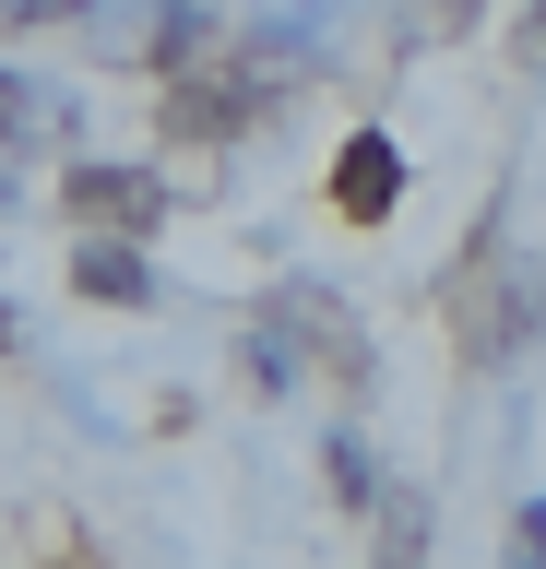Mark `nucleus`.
Here are the masks:
<instances>
[{
    "mask_svg": "<svg viewBox=\"0 0 546 569\" xmlns=\"http://www.w3.org/2000/svg\"><path fill=\"white\" fill-rule=\"evenodd\" d=\"M321 462H332V498H345V510H380V462H368V439H357V427H332V439H321Z\"/></svg>",
    "mask_w": 546,
    "mask_h": 569,
    "instance_id": "6",
    "label": "nucleus"
},
{
    "mask_svg": "<svg viewBox=\"0 0 546 569\" xmlns=\"http://www.w3.org/2000/svg\"><path fill=\"white\" fill-rule=\"evenodd\" d=\"M37 131H48V96L24 83V71H0V154H24Z\"/></svg>",
    "mask_w": 546,
    "mask_h": 569,
    "instance_id": "8",
    "label": "nucleus"
},
{
    "mask_svg": "<svg viewBox=\"0 0 546 569\" xmlns=\"http://www.w3.org/2000/svg\"><path fill=\"white\" fill-rule=\"evenodd\" d=\"M202 48H215V12H202V0H155V24H143V60L190 71Z\"/></svg>",
    "mask_w": 546,
    "mask_h": 569,
    "instance_id": "5",
    "label": "nucleus"
},
{
    "mask_svg": "<svg viewBox=\"0 0 546 569\" xmlns=\"http://www.w3.org/2000/svg\"><path fill=\"white\" fill-rule=\"evenodd\" d=\"M72 213L83 226H119V238H155L167 190H155V167H72Z\"/></svg>",
    "mask_w": 546,
    "mask_h": 569,
    "instance_id": "2",
    "label": "nucleus"
},
{
    "mask_svg": "<svg viewBox=\"0 0 546 569\" xmlns=\"http://www.w3.org/2000/svg\"><path fill=\"white\" fill-rule=\"evenodd\" d=\"M523 60H535V71H546V0H535V24H523Z\"/></svg>",
    "mask_w": 546,
    "mask_h": 569,
    "instance_id": "10",
    "label": "nucleus"
},
{
    "mask_svg": "<svg viewBox=\"0 0 546 569\" xmlns=\"http://www.w3.org/2000/svg\"><path fill=\"white\" fill-rule=\"evenodd\" d=\"M83 297H108V309H143L155 297V273H143V238H108V226H96V238H83Z\"/></svg>",
    "mask_w": 546,
    "mask_h": 569,
    "instance_id": "3",
    "label": "nucleus"
},
{
    "mask_svg": "<svg viewBox=\"0 0 546 569\" xmlns=\"http://www.w3.org/2000/svg\"><path fill=\"white\" fill-rule=\"evenodd\" d=\"M510 569H546V498H523V510H510Z\"/></svg>",
    "mask_w": 546,
    "mask_h": 569,
    "instance_id": "9",
    "label": "nucleus"
},
{
    "mask_svg": "<svg viewBox=\"0 0 546 569\" xmlns=\"http://www.w3.org/2000/svg\"><path fill=\"white\" fill-rule=\"evenodd\" d=\"M0 213H12V154H0Z\"/></svg>",
    "mask_w": 546,
    "mask_h": 569,
    "instance_id": "11",
    "label": "nucleus"
},
{
    "mask_svg": "<svg viewBox=\"0 0 546 569\" xmlns=\"http://www.w3.org/2000/svg\"><path fill=\"white\" fill-rule=\"evenodd\" d=\"M261 96H274V71H179V96H167V131L179 142H226V131H250Z\"/></svg>",
    "mask_w": 546,
    "mask_h": 569,
    "instance_id": "1",
    "label": "nucleus"
},
{
    "mask_svg": "<svg viewBox=\"0 0 546 569\" xmlns=\"http://www.w3.org/2000/svg\"><path fill=\"white\" fill-rule=\"evenodd\" d=\"M380 569H428V498H416V487L380 510Z\"/></svg>",
    "mask_w": 546,
    "mask_h": 569,
    "instance_id": "7",
    "label": "nucleus"
},
{
    "mask_svg": "<svg viewBox=\"0 0 546 569\" xmlns=\"http://www.w3.org/2000/svg\"><path fill=\"white\" fill-rule=\"evenodd\" d=\"M393 142H380V131H357V142H345V154H332V202H345V213H393Z\"/></svg>",
    "mask_w": 546,
    "mask_h": 569,
    "instance_id": "4",
    "label": "nucleus"
}]
</instances>
